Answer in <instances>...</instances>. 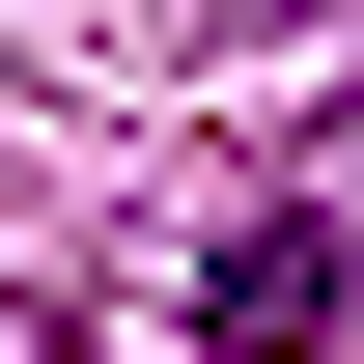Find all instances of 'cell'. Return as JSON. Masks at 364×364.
Segmentation results:
<instances>
[{"label": "cell", "mask_w": 364, "mask_h": 364, "mask_svg": "<svg viewBox=\"0 0 364 364\" xmlns=\"http://www.w3.org/2000/svg\"><path fill=\"white\" fill-rule=\"evenodd\" d=\"M336 309H364V225H336V196H280V225L196 252V336H225V364H309Z\"/></svg>", "instance_id": "6da1fadb"}, {"label": "cell", "mask_w": 364, "mask_h": 364, "mask_svg": "<svg viewBox=\"0 0 364 364\" xmlns=\"http://www.w3.org/2000/svg\"><path fill=\"white\" fill-rule=\"evenodd\" d=\"M309 196H336V225H364V112H336V140H309Z\"/></svg>", "instance_id": "7a4b0ae2"}]
</instances>
